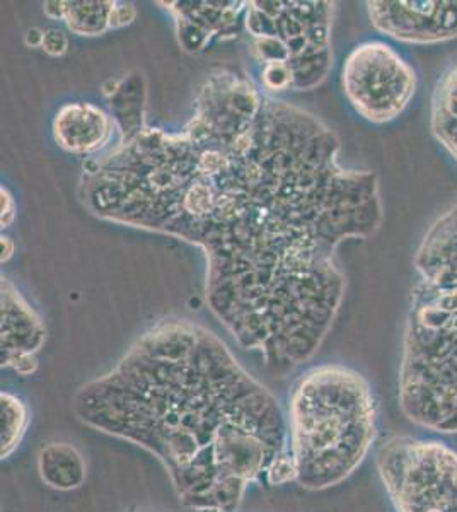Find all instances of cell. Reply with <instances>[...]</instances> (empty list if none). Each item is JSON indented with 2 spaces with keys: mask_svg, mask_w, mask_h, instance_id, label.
Wrapping results in <instances>:
<instances>
[{
  "mask_svg": "<svg viewBox=\"0 0 457 512\" xmlns=\"http://www.w3.org/2000/svg\"><path fill=\"white\" fill-rule=\"evenodd\" d=\"M53 139L60 149L76 156H94L110 146L115 120L93 103H67L53 118Z\"/></svg>",
  "mask_w": 457,
  "mask_h": 512,
  "instance_id": "obj_11",
  "label": "cell"
},
{
  "mask_svg": "<svg viewBox=\"0 0 457 512\" xmlns=\"http://www.w3.org/2000/svg\"><path fill=\"white\" fill-rule=\"evenodd\" d=\"M43 33H45V31H28V35H26V43L31 45V47H41V41H43Z\"/></svg>",
  "mask_w": 457,
  "mask_h": 512,
  "instance_id": "obj_21",
  "label": "cell"
},
{
  "mask_svg": "<svg viewBox=\"0 0 457 512\" xmlns=\"http://www.w3.org/2000/svg\"><path fill=\"white\" fill-rule=\"evenodd\" d=\"M137 16L134 4L130 2H116L113 14H111V28H122L134 21Z\"/></svg>",
  "mask_w": 457,
  "mask_h": 512,
  "instance_id": "obj_17",
  "label": "cell"
},
{
  "mask_svg": "<svg viewBox=\"0 0 457 512\" xmlns=\"http://www.w3.org/2000/svg\"><path fill=\"white\" fill-rule=\"evenodd\" d=\"M340 152L314 113L220 69L185 127L142 128L91 159L79 192L103 221L202 248L212 315L284 376L335 323L340 246L371 238L384 217L376 173L345 168Z\"/></svg>",
  "mask_w": 457,
  "mask_h": 512,
  "instance_id": "obj_1",
  "label": "cell"
},
{
  "mask_svg": "<svg viewBox=\"0 0 457 512\" xmlns=\"http://www.w3.org/2000/svg\"><path fill=\"white\" fill-rule=\"evenodd\" d=\"M0 197H2V219H0V224L4 229V227L11 226L14 219H16V200L9 193V190L4 187L0 190Z\"/></svg>",
  "mask_w": 457,
  "mask_h": 512,
  "instance_id": "obj_18",
  "label": "cell"
},
{
  "mask_svg": "<svg viewBox=\"0 0 457 512\" xmlns=\"http://www.w3.org/2000/svg\"><path fill=\"white\" fill-rule=\"evenodd\" d=\"M31 415L26 403L9 391L0 395V456L7 460L19 444L23 443L28 431Z\"/></svg>",
  "mask_w": 457,
  "mask_h": 512,
  "instance_id": "obj_14",
  "label": "cell"
},
{
  "mask_svg": "<svg viewBox=\"0 0 457 512\" xmlns=\"http://www.w3.org/2000/svg\"><path fill=\"white\" fill-rule=\"evenodd\" d=\"M38 475L50 489L70 492L86 482V460L72 444L50 443L38 454Z\"/></svg>",
  "mask_w": 457,
  "mask_h": 512,
  "instance_id": "obj_12",
  "label": "cell"
},
{
  "mask_svg": "<svg viewBox=\"0 0 457 512\" xmlns=\"http://www.w3.org/2000/svg\"><path fill=\"white\" fill-rule=\"evenodd\" d=\"M43 7H45V14L48 18L64 19L65 2H47Z\"/></svg>",
  "mask_w": 457,
  "mask_h": 512,
  "instance_id": "obj_19",
  "label": "cell"
},
{
  "mask_svg": "<svg viewBox=\"0 0 457 512\" xmlns=\"http://www.w3.org/2000/svg\"><path fill=\"white\" fill-rule=\"evenodd\" d=\"M285 419L294 482L311 492L352 477L379 432L371 383L343 364H321L302 374L290 393Z\"/></svg>",
  "mask_w": 457,
  "mask_h": 512,
  "instance_id": "obj_4",
  "label": "cell"
},
{
  "mask_svg": "<svg viewBox=\"0 0 457 512\" xmlns=\"http://www.w3.org/2000/svg\"><path fill=\"white\" fill-rule=\"evenodd\" d=\"M335 2H248L244 28L261 64L268 93L309 91L333 65L331 26Z\"/></svg>",
  "mask_w": 457,
  "mask_h": 512,
  "instance_id": "obj_5",
  "label": "cell"
},
{
  "mask_svg": "<svg viewBox=\"0 0 457 512\" xmlns=\"http://www.w3.org/2000/svg\"><path fill=\"white\" fill-rule=\"evenodd\" d=\"M116 2H65L64 21L76 35H103L111 28Z\"/></svg>",
  "mask_w": 457,
  "mask_h": 512,
  "instance_id": "obj_15",
  "label": "cell"
},
{
  "mask_svg": "<svg viewBox=\"0 0 457 512\" xmlns=\"http://www.w3.org/2000/svg\"><path fill=\"white\" fill-rule=\"evenodd\" d=\"M430 130L457 164V62L435 82L430 101Z\"/></svg>",
  "mask_w": 457,
  "mask_h": 512,
  "instance_id": "obj_13",
  "label": "cell"
},
{
  "mask_svg": "<svg viewBox=\"0 0 457 512\" xmlns=\"http://www.w3.org/2000/svg\"><path fill=\"white\" fill-rule=\"evenodd\" d=\"M176 16L180 43L188 52H202L214 36H234L243 26L248 2H166Z\"/></svg>",
  "mask_w": 457,
  "mask_h": 512,
  "instance_id": "obj_10",
  "label": "cell"
},
{
  "mask_svg": "<svg viewBox=\"0 0 457 512\" xmlns=\"http://www.w3.org/2000/svg\"><path fill=\"white\" fill-rule=\"evenodd\" d=\"M413 265L398 403L420 429L457 434V205L423 234Z\"/></svg>",
  "mask_w": 457,
  "mask_h": 512,
  "instance_id": "obj_3",
  "label": "cell"
},
{
  "mask_svg": "<svg viewBox=\"0 0 457 512\" xmlns=\"http://www.w3.org/2000/svg\"><path fill=\"white\" fill-rule=\"evenodd\" d=\"M376 468L394 512H457V451L437 439L391 436Z\"/></svg>",
  "mask_w": 457,
  "mask_h": 512,
  "instance_id": "obj_6",
  "label": "cell"
},
{
  "mask_svg": "<svg viewBox=\"0 0 457 512\" xmlns=\"http://www.w3.org/2000/svg\"><path fill=\"white\" fill-rule=\"evenodd\" d=\"M343 96L367 122L384 125L405 113L415 98V67L386 41L360 43L343 62Z\"/></svg>",
  "mask_w": 457,
  "mask_h": 512,
  "instance_id": "obj_7",
  "label": "cell"
},
{
  "mask_svg": "<svg viewBox=\"0 0 457 512\" xmlns=\"http://www.w3.org/2000/svg\"><path fill=\"white\" fill-rule=\"evenodd\" d=\"M72 408L94 431L151 453L195 512L238 511L249 485L289 454L272 391L214 332L183 318L142 333Z\"/></svg>",
  "mask_w": 457,
  "mask_h": 512,
  "instance_id": "obj_2",
  "label": "cell"
},
{
  "mask_svg": "<svg viewBox=\"0 0 457 512\" xmlns=\"http://www.w3.org/2000/svg\"><path fill=\"white\" fill-rule=\"evenodd\" d=\"M379 35L405 45H439L457 38V0L365 2Z\"/></svg>",
  "mask_w": 457,
  "mask_h": 512,
  "instance_id": "obj_8",
  "label": "cell"
},
{
  "mask_svg": "<svg viewBox=\"0 0 457 512\" xmlns=\"http://www.w3.org/2000/svg\"><path fill=\"white\" fill-rule=\"evenodd\" d=\"M41 48L52 55V57H60L67 52L69 48V40L67 36L58 30H48L43 33V41H41Z\"/></svg>",
  "mask_w": 457,
  "mask_h": 512,
  "instance_id": "obj_16",
  "label": "cell"
},
{
  "mask_svg": "<svg viewBox=\"0 0 457 512\" xmlns=\"http://www.w3.org/2000/svg\"><path fill=\"white\" fill-rule=\"evenodd\" d=\"M2 263L9 262L11 260V256L14 255V241L11 238H4L2 236Z\"/></svg>",
  "mask_w": 457,
  "mask_h": 512,
  "instance_id": "obj_20",
  "label": "cell"
},
{
  "mask_svg": "<svg viewBox=\"0 0 457 512\" xmlns=\"http://www.w3.org/2000/svg\"><path fill=\"white\" fill-rule=\"evenodd\" d=\"M2 338L0 362L21 376L36 371V354L47 340V328L36 315L35 309L12 286L11 280L2 277Z\"/></svg>",
  "mask_w": 457,
  "mask_h": 512,
  "instance_id": "obj_9",
  "label": "cell"
}]
</instances>
